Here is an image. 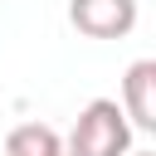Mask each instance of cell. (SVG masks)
<instances>
[{"mask_svg": "<svg viewBox=\"0 0 156 156\" xmlns=\"http://www.w3.org/2000/svg\"><path fill=\"white\" fill-rule=\"evenodd\" d=\"M5 156H63V136L49 122H20L5 136Z\"/></svg>", "mask_w": 156, "mask_h": 156, "instance_id": "obj_4", "label": "cell"}, {"mask_svg": "<svg viewBox=\"0 0 156 156\" xmlns=\"http://www.w3.org/2000/svg\"><path fill=\"white\" fill-rule=\"evenodd\" d=\"M122 117L141 132H156V58H136L122 73Z\"/></svg>", "mask_w": 156, "mask_h": 156, "instance_id": "obj_3", "label": "cell"}, {"mask_svg": "<svg viewBox=\"0 0 156 156\" xmlns=\"http://www.w3.org/2000/svg\"><path fill=\"white\" fill-rule=\"evenodd\" d=\"M132 151V122L122 117L117 98H93L73 117V132L63 136V156H127Z\"/></svg>", "mask_w": 156, "mask_h": 156, "instance_id": "obj_1", "label": "cell"}, {"mask_svg": "<svg viewBox=\"0 0 156 156\" xmlns=\"http://www.w3.org/2000/svg\"><path fill=\"white\" fill-rule=\"evenodd\" d=\"M68 24L88 39H127L136 29V0H68Z\"/></svg>", "mask_w": 156, "mask_h": 156, "instance_id": "obj_2", "label": "cell"}, {"mask_svg": "<svg viewBox=\"0 0 156 156\" xmlns=\"http://www.w3.org/2000/svg\"><path fill=\"white\" fill-rule=\"evenodd\" d=\"M127 156H156V151H127Z\"/></svg>", "mask_w": 156, "mask_h": 156, "instance_id": "obj_5", "label": "cell"}]
</instances>
